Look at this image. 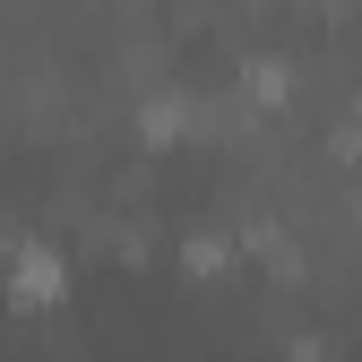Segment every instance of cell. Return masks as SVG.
Returning a JSON list of instances; mask_svg holds the SVG:
<instances>
[{
	"label": "cell",
	"instance_id": "obj_1",
	"mask_svg": "<svg viewBox=\"0 0 362 362\" xmlns=\"http://www.w3.org/2000/svg\"><path fill=\"white\" fill-rule=\"evenodd\" d=\"M52 285H61V259H52V250H26V259H18V302L52 293Z\"/></svg>",
	"mask_w": 362,
	"mask_h": 362
}]
</instances>
